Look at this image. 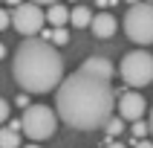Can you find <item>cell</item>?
Wrapping results in <instances>:
<instances>
[{"label":"cell","instance_id":"obj_1","mask_svg":"<svg viewBox=\"0 0 153 148\" xmlns=\"http://www.w3.org/2000/svg\"><path fill=\"white\" fill-rule=\"evenodd\" d=\"M116 93H113L110 81L84 76V73H72L61 81L55 90V113L64 125L75 131H95L107 128L113 119V107H116Z\"/></svg>","mask_w":153,"mask_h":148},{"label":"cell","instance_id":"obj_2","mask_svg":"<svg viewBox=\"0 0 153 148\" xmlns=\"http://www.w3.org/2000/svg\"><path fill=\"white\" fill-rule=\"evenodd\" d=\"M12 76L23 93H52L64 81V58L43 38H23L12 58Z\"/></svg>","mask_w":153,"mask_h":148},{"label":"cell","instance_id":"obj_3","mask_svg":"<svg viewBox=\"0 0 153 148\" xmlns=\"http://www.w3.org/2000/svg\"><path fill=\"white\" fill-rule=\"evenodd\" d=\"M23 134L32 142H43V139H49L58 128V113L52 110L49 104H29L23 110Z\"/></svg>","mask_w":153,"mask_h":148},{"label":"cell","instance_id":"obj_4","mask_svg":"<svg viewBox=\"0 0 153 148\" xmlns=\"http://www.w3.org/2000/svg\"><path fill=\"white\" fill-rule=\"evenodd\" d=\"M124 35L133 44H153V3H133L124 12Z\"/></svg>","mask_w":153,"mask_h":148},{"label":"cell","instance_id":"obj_5","mask_svg":"<svg viewBox=\"0 0 153 148\" xmlns=\"http://www.w3.org/2000/svg\"><path fill=\"white\" fill-rule=\"evenodd\" d=\"M119 73H121V81L127 87H147L153 81V55L145 50H133L127 52L119 64Z\"/></svg>","mask_w":153,"mask_h":148},{"label":"cell","instance_id":"obj_6","mask_svg":"<svg viewBox=\"0 0 153 148\" xmlns=\"http://www.w3.org/2000/svg\"><path fill=\"white\" fill-rule=\"evenodd\" d=\"M43 23H46V12L38 3H17L12 9V26L17 29V35L35 38L38 32H43Z\"/></svg>","mask_w":153,"mask_h":148},{"label":"cell","instance_id":"obj_7","mask_svg":"<svg viewBox=\"0 0 153 148\" xmlns=\"http://www.w3.org/2000/svg\"><path fill=\"white\" fill-rule=\"evenodd\" d=\"M145 96L136 93V90H127V93L119 99V116L121 119H127V122H142V116H145Z\"/></svg>","mask_w":153,"mask_h":148},{"label":"cell","instance_id":"obj_8","mask_svg":"<svg viewBox=\"0 0 153 148\" xmlns=\"http://www.w3.org/2000/svg\"><path fill=\"white\" fill-rule=\"evenodd\" d=\"M78 73L93 76V78H101V81H110L113 73H116V67L110 64V58H104V55H93V58H87L84 64L78 67Z\"/></svg>","mask_w":153,"mask_h":148},{"label":"cell","instance_id":"obj_9","mask_svg":"<svg viewBox=\"0 0 153 148\" xmlns=\"http://www.w3.org/2000/svg\"><path fill=\"white\" fill-rule=\"evenodd\" d=\"M90 29H93L95 38H113V32H116V17L110 12H98L93 17V26Z\"/></svg>","mask_w":153,"mask_h":148},{"label":"cell","instance_id":"obj_10","mask_svg":"<svg viewBox=\"0 0 153 148\" xmlns=\"http://www.w3.org/2000/svg\"><path fill=\"white\" fill-rule=\"evenodd\" d=\"M93 9L90 6H75L69 12V23L75 26V29H84V26H93Z\"/></svg>","mask_w":153,"mask_h":148},{"label":"cell","instance_id":"obj_11","mask_svg":"<svg viewBox=\"0 0 153 148\" xmlns=\"http://www.w3.org/2000/svg\"><path fill=\"white\" fill-rule=\"evenodd\" d=\"M69 12H72V9H67V6H49L46 9V23H52L55 29H67Z\"/></svg>","mask_w":153,"mask_h":148},{"label":"cell","instance_id":"obj_12","mask_svg":"<svg viewBox=\"0 0 153 148\" xmlns=\"http://www.w3.org/2000/svg\"><path fill=\"white\" fill-rule=\"evenodd\" d=\"M43 41H49L52 47H67L69 44V32L67 29H52V32H41Z\"/></svg>","mask_w":153,"mask_h":148},{"label":"cell","instance_id":"obj_13","mask_svg":"<svg viewBox=\"0 0 153 148\" xmlns=\"http://www.w3.org/2000/svg\"><path fill=\"white\" fill-rule=\"evenodd\" d=\"M0 148H20V134L12 128H0Z\"/></svg>","mask_w":153,"mask_h":148},{"label":"cell","instance_id":"obj_14","mask_svg":"<svg viewBox=\"0 0 153 148\" xmlns=\"http://www.w3.org/2000/svg\"><path fill=\"white\" fill-rule=\"evenodd\" d=\"M121 131H124V119H121V116H113V119L107 122V134H110V137H119Z\"/></svg>","mask_w":153,"mask_h":148},{"label":"cell","instance_id":"obj_15","mask_svg":"<svg viewBox=\"0 0 153 148\" xmlns=\"http://www.w3.org/2000/svg\"><path fill=\"white\" fill-rule=\"evenodd\" d=\"M133 134H136L139 139H147V134H150V125H147V122H133Z\"/></svg>","mask_w":153,"mask_h":148},{"label":"cell","instance_id":"obj_16","mask_svg":"<svg viewBox=\"0 0 153 148\" xmlns=\"http://www.w3.org/2000/svg\"><path fill=\"white\" fill-rule=\"evenodd\" d=\"M9 26H12V12L0 9V32H3V29H9Z\"/></svg>","mask_w":153,"mask_h":148},{"label":"cell","instance_id":"obj_17","mask_svg":"<svg viewBox=\"0 0 153 148\" xmlns=\"http://www.w3.org/2000/svg\"><path fill=\"white\" fill-rule=\"evenodd\" d=\"M9 110H12V104L6 99H0V122H9Z\"/></svg>","mask_w":153,"mask_h":148},{"label":"cell","instance_id":"obj_18","mask_svg":"<svg viewBox=\"0 0 153 148\" xmlns=\"http://www.w3.org/2000/svg\"><path fill=\"white\" fill-rule=\"evenodd\" d=\"M136 148H153V139H139Z\"/></svg>","mask_w":153,"mask_h":148},{"label":"cell","instance_id":"obj_19","mask_svg":"<svg viewBox=\"0 0 153 148\" xmlns=\"http://www.w3.org/2000/svg\"><path fill=\"white\" fill-rule=\"evenodd\" d=\"M17 104H20V107H29V99H26V93L17 96Z\"/></svg>","mask_w":153,"mask_h":148},{"label":"cell","instance_id":"obj_20","mask_svg":"<svg viewBox=\"0 0 153 148\" xmlns=\"http://www.w3.org/2000/svg\"><path fill=\"white\" fill-rule=\"evenodd\" d=\"M147 125H150V134H153V107H150V119H147Z\"/></svg>","mask_w":153,"mask_h":148},{"label":"cell","instance_id":"obj_21","mask_svg":"<svg viewBox=\"0 0 153 148\" xmlns=\"http://www.w3.org/2000/svg\"><path fill=\"white\" fill-rule=\"evenodd\" d=\"M107 148H124V145H121V142H110Z\"/></svg>","mask_w":153,"mask_h":148},{"label":"cell","instance_id":"obj_22","mask_svg":"<svg viewBox=\"0 0 153 148\" xmlns=\"http://www.w3.org/2000/svg\"><path fill=\"white\" fill-rule=\"evenodd\" d=\"M3 55H6V47H3V44H0V58H3Z\"/></svg>","mask_w":153,"mask_h":148},{"label":"cell","instance_id":"obj_23","mask_svg":"<svg viewBox=\"0 0 153 148\" xmlns=\"http://www.w3.org/2000/svg\"><path fill=\"white\" fill-rule=\"evenodd\" d=\"M23 148H41V145H35V142H32V145H23Z\"/></svg>","mask_w":153,"mask_h":148}]
</instances>
